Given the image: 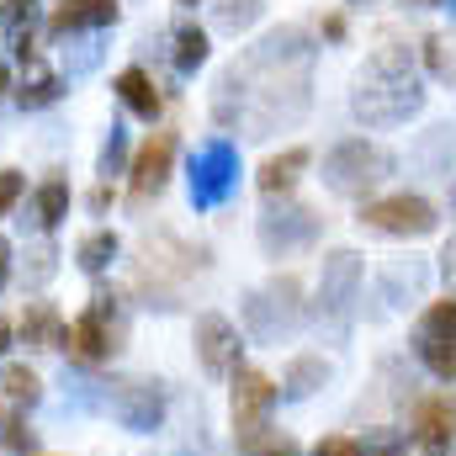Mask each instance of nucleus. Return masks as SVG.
<instances>
[{"instance_id": "5", "label": "nucleus", "mask_w": 456, "mask_h": 456, "mask_svg": "<svg viewBox=\"0 0 456 456\" xmlns=\"http://www.w3.org/2000/svg\"><path fill=\"white\" fill-rule=\"evenodd\" d=\"M233 186H239V154H233L228 138H213L191 165V202L197 208H224L233 197Z\"/></svg>"}, {"instance_id": "3", "label": "nucleus", "mask_w": 456, "mask_h": 456, "mask_svg": "<svg viewBox=\"0 0 456 456\" xmlns=\"http://www.w3.org/2000/svg\"><path fill=\"white\" fill-rule=\"evenodd\" d=\"M414 350L441 382H456V297H441L425 308V319L414 330Z\"/></svg>"}, {"instance_id": "12", "label": "nucleus", "mask_w": 456, "mask_h": 456, "mask_svg": "<svg viewBox=\"0 0 456 456\" xmlns=\"http://www.w3.org/2000/svg\"><path fill=\"white\" fill-rule=\"evenodd\" d=\"M355 287H361V255H330L324 260V276H319V303H324V314H345L350 303H355Z\"/></svg>"}, {"instance_id": "20", "label": "nucleus", "mask_w": 456, "mask_h": 456, "mask_svg": "<svg viewBox=\"0 0 456 456\" xmlns=\"http://www.w3.org/2000/svg\"><path fill=\"white\" fill-rule=\"evenodd\" d=\"M314 387H324V361H319V355L292 361V371H287V393H292V398H308Z\"/></svg>"}, {"instance_id": "29", "label": "nucleus", "mask_w": 456, "mask_h": 456, "mask_svg": "<svg viewBox=\"0 0 456 456\" xmlns=\"http://www.w3.org/2000/svg\"><path fill=\"white\" fill-rule=\"evenodd\" d=\"M117 165H122V133H117V127H112V138H107V149H102V170L112 175Z\"/></svg>"}, {"instance_id": "34", "label": "nucleus", "mask_w": 456, "mask_h": 456, "mask_svg": "<svg viewBox=\"0 0 456 456\" xmlns=\"http://www.w3.org/2000/svg\"><path fill=\"white\" fill-rule=\"evenodd\" d=\"M0 91H5V64H0Z\"/></svg>"}, {"instance_id": "32", "label": "nucleus", "mask_w": 456, "mask_h": 456, "mask_svg": "<svg viewBox=\"0 0 456 456\" xmlns=\"http://www.w3.org/2000/svg\"><path fill=\"white\" fill-rule=\"evenodd\" d=\"M371 456H398V441H393V436H382V441L371 446Z\"/></svg>"}, {"instance_id": "15", "label": "nucleus", "mask_w": 456, "mask_h": 456, "mask_svg": "<svg viewBox=\"0 0 456 456\" xmlns=\"http://www.w3.org/2000/svg\"><path fill=\"white\" fill-rule=\"evenodd\" d=\"M117 21V0H59V11L48 16V32L64 37L75 27H107Z\"/></svg>"}, {"instance_id": "4", "label": "nucleus", "mask_w": 456, "mask_h": 456, "mask_svg": "<svg viewBox=\"0 0 456 456\" xmlns=\"http://www.w3.org/2000/svg\"><path fill=\"white\" fill-rule=\"evenodd\" d=\"M297 319H303V308H297V281L292 276H276L265 292H255L244 303V324H249L255 340H281L287 330H297Z\"/></svg>"}, {"instance_id": "25", "label": "nucleus", "mask_w": 456, "mask_h": 456, "mask_svg": "<svg viewBox=\"0 0 456 456\" xmlns=\"http://www.w3.org/2000/svg\"><path fill=\"white\" fill-rule=\"evenodd\" d=\"M5 393L32 403V398H37V371H32V366H5Z\"/></svg>"}, {"instance_id": "23", "label": "nucleus", "mask_w": 456, "mask_h": 456, "mask_svg": "<svg viewBox=\"0 0 456 456\" xmlns=\"http://www.w3.org/2000/svg\"><path fill=\"white\" fill-rule=\"evenodd\" d=\"M112 255H117V233H107V228H102V233H91V239L80 244V265H86V271H107V260H112Z\"/></svg>"}, {"instance_id": "35", "label": "nucleus", "mask_w": 456, "mask_h": 456, "mask_svg": "<svg viewBox=\"0 0 456 456\" xmlns=\"http://www.w3.org/2000/svg\"><path fill=\"white\" fill-rule=\"evenodd\" d=\"M181 5H197V0H181Z\"/></svg>"}, {"instance_id": "10", "label": "nucleus", "mask_w": 456, "mask_h": 456, "mask_svg": "<svg viewBox=\"0 0 456 456\" xmlns=\"http://www.w3.org/2000/svg\"><path fill=\"white\" fill-rule=\"evenodd\" d=\"M260 239H265V249L276 255H287V249H303V244H314L319 239V218H314V208H281V213H265L260 218Z\"/></svg>"}, {"instance_id": "21", "label": "nucleus", "mask_w": 456, "mask_h": 456, "mask_svg": "<svg viewBox=\"0 0 456 456\" xmlns=\"http://www.w3.org/2000/svg\"><path fill=\"white\" fill-rule=\"evenodd\" d=\"M239 452L244 456H297V446L281 430H255V436H239Z\"/></svg>"}, {"instance_id": "30", "label": "nucleus", "mask_w": 456, "mask_h": 456, "mask_svg": "<svg viewBox=\"0 0 456 456\" xmlns=\"http://www.w3.org/2000/svg\"><path fill=\"white\" fill-rule=\"evenodd\" d=\"M425 53H430V64H436L441 75H452V59H446V43H441V37H430V43H425Z\"/></svg>"}, {"instance_id": "16", "label": "nucleus", "mask_w": 456, "mask_h": 456, "mask_svg": "<svg viewBox=\"0 0 456 456\" xmlns=\"http://www.w3.org/2000/svg\"><path fill=\"white\" fill-rule=\"evenodd\" d=\"M117 96L127 102V112H138L143 122L159 117V91H154V80H149L143 69H122V75H117Z\"/></svg>"}, {"instance_id": "26", "label": "nucleus", "mask_w": 456, "mask_h": 456, "mask_svg": "<svg viewBox=\"0 0 456 456\" xmlns=\"http://www.w3.org/2000/svg\"><path fill=\"white\" fill-rule=\"evenodd\" d=\"M255 11H260V0H228L224 5V27H249Z\"/></svg>"}, {"instance_id": "18", "label": "nucleus", "mask_w": 456, "mask_h": 456, "mask_svg": "<svg viewBox=\"0 0 456 456\" xmlns=\"http://www.w3.org/2000/svg\"><path fill=\"white\" fill-rule=\"evenodd\" d=\"M21 107H48L53 96H59V75H48L43 64H37V53L27 59V75H21Z\"/></svg>"}, {"instance_id": "14", "label": "nucleus", "mask_w": 456, "mask_h": 456, "mask_svg": "<svg viewBox=\"0 0 456 456\" xmlns=\"http://www.w3.org/2000/svg\"><path fill=\"white\" fill-rule=\"evenodd\" d=\"M159 414H165V393H159V382H127V387L117 393V419H122L127 430H154Z\"/></svg>"}, {"instance_id": "36", "label": "nucleus", "mask_w": 456, "mask_h": 456, "mask_svg": "<svg viewBox=\"0 0 456 456\" xmlns=\"http://www.w3.org/2000/svg\"><path fill=\"white\" fill-rule=\"evenodd\" d=\"M425 5H436V0H425Z\"/></svg>"}, {"instance_id": "9", "label": "nucleus", "mask_w": 456, "mask_h": 456, "mask_svg": "<svg viewBox=\"0 0 456 456\" xmlns=\"http://www.w3.org/2000/svg\"><path fill=\"white\" fill-rule=\"evenodd\" d=\"M170 165H175V133H154L133 159V202L159 197L165 181H170Z\"/></svg>"}, {"instance_id": "11", "label": "nucleus", "mask_w": 456, "mask_h": 456, "mask_svg": "<svg viewBox=\"0 0 456 456\" xmlns=\"http://www.w3.org/2000/svg\"><path fill=\"white\" fill-rule=\"evenodd\" d=\"M197 355H202V366L213 377H224V371L239 366V330L228 324L224 314H202L197 319Z\"/></svg>"}, {"instance_id": "8", "label": "nucleus", "mask_w": 456, "mask_h": 456, "mask_svg": "<svg viewBox=\"0 0 456 456\" xmlns=\"http://www.w3.org/2000/svg\"><path fill=\"white\" fill-rule=\"evenodd\" d=\"M271 409H276V382L265 371H239L233 377V425H239V436L265 430Z\"/></svg>"}, {"instance_id": "28", "label": "nucleus", "mask_w": 456, "mask_h": 456, "mask_svg": "<svg viewBox=\"0 0 456 456\" xmlns=\"http://www.w3.org/2000/svg\"><path fill=\"white\" fill-rule=\"evenodd\" d=\"M314 456H361L355 441H345V436H330V441H319V452Z\"/></svg>"}, {"instance_id": "22", "label": "nucleus", "mask_w": 456, "mask_h": 456, "mask_svg": "<svg viewBox=\"0 0 456 456\" xmlns=\"http://www.w3.org/2000/svg\"><path fill=\"white\" fill-rule=\"evenodd\" d=\"M64 213H69V186H64V181H48V186L37 191V218H43V228H53Z\"/></svg>"}, {"instance_id": "1", "label": "nucleus", "mask_w": 456, "mask_h": 456, "mask_svg": "<svg viewBox=\"0 0 456 456\" xmlns=\"http://www.w3.org/2000/svg\"><path fill=\"white\" fill-rule=\"evenodd\" d=\"M350 107H355L361 122H371V127L409 122V117L425 107V91H419V80H414V53L398 48V43H382V48L366 59Z\"/></svg>"}, {"instance_id": "31", "label": "nucleus", "mask_w": 456, "mask_h": 456, "mask_svg": "<svg viewBox=\"0 0 456 456\" xmlns=\"http://www.w3.org/2000/svg\"><path fill=\"white\" fill-rule=\"evenodd\" d=\"M441 271H446V287L456 292V239L446 244V255H441Z\"/></svg>"}, {"instance_id": "2", "label": "nucleus", "mask_w": 456, "mask_h": 456, "mask_svg": "<svg viewBox=\"0 0 456 456\" xmlns=\"http://www.w3.org/2000/svg\"><path fill=\"white\" fill-rule=\"evenodd\" d=\"M393 175V154L382 143H366V138H345L324 154V181L340 191V197H366L371 186H382Z\"/></svg>"}, {"instance_id": "27", "label": "nucleus", "mask_w": 456, "mask_h": 456, "mask_svg": "<svg viewBox=\"0 0 456 456\" xmlns=\"http://www.w3.org/2000/svg\"><path fill=\"white\" fill-rule=\"evenodd\" d=\"M16 197H21V175L16 170H0V213H11Z\"/></svg>"}, {"instance_id": "19", "label": "nucleus", "mask_w": 456, "mask_h": 456, "mask_svg": "<svg viewBox=\"0 0 456 456\" xmlns=\"http://www.w3.org/2000/svg\"><path fill=\"white\" fill-rule=\"evenodd\" d=\"M202 59H208V32H202V27H191V21H181V27H175V69H186V75H191Z\"/></svg>"}, {"instance_id": "24", "label": "nucleus", "mask_w": 456, "mask_h": 456, "mask_svg": "<svg viewBox=\"0 0 456 456\" xmlns=\"http://www.w3.org/2000/svg\"><path fill=\"white\" fill-rule=\"evenodd\" d=\"M27 340L32 345H64V330H59L53 308H32L27 314Z\"/></svg>"}, {"instance_id": "7", "label": "nucleus", "mask_w": 456, "mask_h": 456, "mask_svg": "<svg viewBox=\"0 0 456 456\" xmlns=\"http://www.w3.org/2000/svg\"><path fill=\"white\" fill-rule=\"evenodd\" d=\"M64 345L75 361H107L117 350V324H112V297H91V308L64 330Z\"/></svg>"}, {"instance_id": "17", "label": "nucleus", "mask_w": 456, "mask_h": 456, "mask_svg": "<svg viewBox=\"0 0 456 456\" xmlns=\"http://www.w3.org/2000/svg\"><path fill=\"white\" fill-rule=\"evenodd\" d=\"M308 149H287V154H276V159H265V170H260V191H287L292 181H297V170H308Z\"/></svg>"}, {"instance_id": "6", "label": "nucleus", "mask_w": 456, "mask_h": 456, "mask_svg": "<svg viewBox=\"0 0 456 456\" xmlns=\"http://www.w3.org/2000/svg\"><path fill=\"white\" fill-rule=\"evenodd\" d=\"M361 224L377 228V233H393V239H425V233L436 228V208H430L425 197L398 191V197L366 202V208H361Z\"/></svg>"}, {"instance_id": "13", "label": "nucleus", "mask_w": 456, "mask_h": 456, "mask_svg": "<svg viewBox=\"0 0 456 456\" xmlns=\"http://www.w3.org/2000/svg\"><path fill=\"white\" fill-rule=\"evenodd\" d=\"M452 430H456V398L441 393V398H425L419 403V419H414V441L425 446V456H441L452 446Z\"/></svg>"}, {"instance_id": "33", "label": "nucleus", "mask_w": 456, "mask_h": 456, "mask_svg": "<svg viewBox=\"0 0 456 456\" xmlns=\"http://www.w3.org/2000/svg\"><path fill=\"white\" fill-rule=\"evenodd\" d=\"M5 255H11V249H5V239H0V287H5Z\"/></svg>"}]
</instances>
